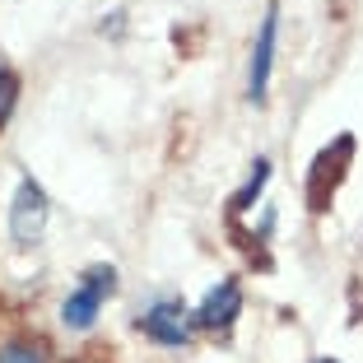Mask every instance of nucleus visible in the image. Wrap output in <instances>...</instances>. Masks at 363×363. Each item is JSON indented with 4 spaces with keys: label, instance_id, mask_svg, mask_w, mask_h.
Returning a JSON list of instances; mask_svg holds the SVG:
<instances>
[{
    "label": "nucleus",
    "instance_id": "nucleus-2",
    "mask_svg": "<svg viewBox=\"0 0 363 363\" xmlns=\"http://www.w3.org/2000/svg\"><path fill=\"white\" fill-rule=\"evenodd\" d=\"M43 228H47V196L33 177H23L19 191H14V205H10V233L19 247H33L43 238Z\"/></svg>",
    "mask_w": 363,
    "mask_h": 363
},
{
    "label": "nucleus",
    "instance_id": "nucleus-5",
    "mask_svg": "<svg viewBox=\"0 0 363 363\" xmlns=\"http://www.w3.org/2000/svg\"><path fill=\"white\" fill-rule=\"evenodd\" d=\"M140 326H145V335H154L159 345H186V335H191V326L182 321V308H172V303H159Z\"/></svg>",
    "mask_w": 363,
    "mask_h": 363
},
{
    "label": "nucleus",
    "instance_id": "nucleus-1",
    "mask_svg": "<svg viewBox=\"0 0 363 363\" xmlns=\"http://www.w3.org/2000/svg\"><path fill=\"white\" fill-rule=\"evenodd\" d=\"M117 289V270L112 266H94V270H84V284L65 298V308H61V321L65 326H75V331H89L94 326V317H98V308H103V298Z\"/></svg>",
    "mask_w": 363,
    "mask_h": 363
},
{
    "label": "nucleus",
    "instance_id": "nucleus-8",
    "mask_svg": "<svg viewBox=\"0 0 363 363\" xmlns=\"http://www.w3.org/2000/svg\"><path fill=\"white\" fill-rule=\"evenodd\" d=\"M0 363H43V350L38 345H10V350H0Z\"/></svg>",
    "mask_w": 363,
    "mask_h": 363
},
{
    "label": "nucleus",
    "instance_id": "nucleus-7",
    "mask_svg": "<svg viewBox=\"0 0 363 363\" xmlns=\"http://www.w3.org/2000/svg\"><path fill=\"white\" fill-rule=\"evenodd\" d=\"M14 98H19V75H14V70H0V121L10 117Z\"/></svg>",
    "mask_w": 363,
    "mask_h": 363
},
{
    "label": "nucleus",
    "instance_id": "nucleus-4",
    "mask_svg": "<svg viewBox=\"0 0 363 363\" xmlns=\"http://www.w3.org/2000/svg\"><path fill=\"white\" fill-rule=\"evenodd\" d=\"M275 28H279V14L266 10V19H261V38L257 47H252V70H247V94L266 98V84H270V61H275Z\"/></svg>",
    "mask_w": 363,
    "mask_h": 363
},
{
    "label": "nucleus",
    "instance_id": "nucleus-9",
    "mask_svg": "<svg viewBox=\"0 0 363 363\" xmlns=\"http://www.w3.org/2000/svg\"><path fill=\"white\" fill-rule=\"evenodd\" d=\"M317 363H335V359H317Z\"/></svg>",
    "mask_w": 363,
    "mask_h": 363
},
{
    "label": "nucleus",
    "instance_id": "nucleus-6",
    "mask_svg": "<svg viewBox=\"0 0 363 363\" xmlns=\"http://www.w3.org/2000/svg\"><path fill=\"white\" fill-rule=\"evenodd\" d=\"M266 177H270V163H266V159H257V172H252V182H247L242 191L233 196V210H247V205H252V196L266 186Z\"/></svg>",
    "mask_w": 363,
    "mask_h": 363
},
{
    "label": "nucleus",
    "instance_id": "nucleus-3",
    "mask_svg": "<svg viewBox=\"0 0 363 363\" xmlns=\"http://www.w3.org/2000/svg\"><path fill=\"white\" fill-rule=\"evenodd\" d=\"M238 308H242V289L233 284V279H224L219 289H210L201 303V312H196V326H205V331H228L238 317Z\"/></svg>",
    "mask_w": 363,
    "mask_h": 363
}]
</instances>
